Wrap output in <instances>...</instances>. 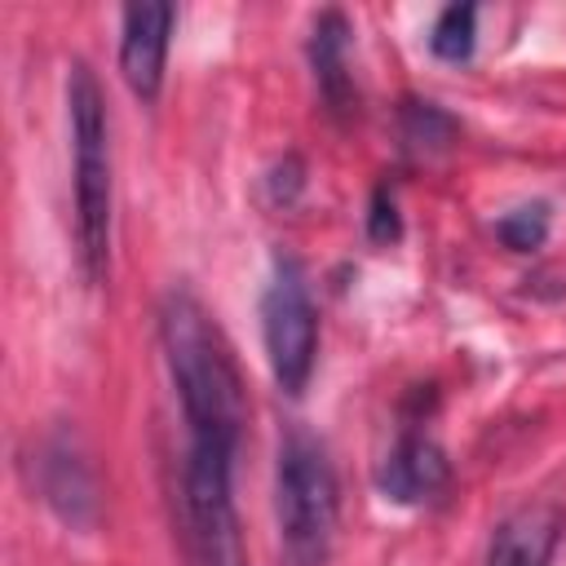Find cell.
<instances>
[{"label":"cell","mask_w":566,"mask_h":566,"mask_svg":"<svg viewBox=\"0 0 566 566\" xmlns=\"http://www.w3.org/2000/svg\"><path fill=\"white\" fill-rule=\"evenodd\" d=\"M261 336L274 385L296 398L310 385L314 354H318V314L305 287V274L292 256H274L270 283L261 292Z\"/></svg>","instance_id":"cell-5"},{"label":"cell","mask_w":566,"mask_h":566,"mask_svg":"<svg viewBox=\"0 0 566 566\" xmlns=\"http://www.w3.org/2000/svg\"><path fill=\"white\" fill-rule=\"evenodd\" d=\"M234 455L226 447L186 442L181 460V539L195 566H248L234 509Z\"/></svg>","instance_id":"cell-4"},{"label":"cell","mask_w":566,"mask_h":566,"mask_svg":"<svg viewBox=\"0 0 566 566\" xmlns=\"http://www.w3.org/2000/svg\"><path fill=\"white\" fill-rule=\"evenodd\" d=\"M495 234L513 252H535L548 239V203H522L495 221Z\"/></svg>","instance_id":"cell-12"},{"label":"cell","mask_w":566,"mask_h":566,"mask_svg":"<svg viewBox=\"0 0 566 566\" xmlns=\"http://www.w3.org/2000/svg\"><path fill=\"white\" fill-rule=\"evenodd\" d=\"M44 500L66 517V522H93L97 513V495H93V478L88 469L62 447H44Z\"/></svg>","instance_id":"cell-10"},{"label":"cell","mask_w":566,"mask_h":566,"mask_svg":"<svg viewBox=\"0 0 566 566\" xmlns=\"http://www.w3.org/2000/svg\"><path fill=\"white\" fill-rule=\"evenodd\" d=\"M367 234H371L376 243L398 239V208H394V195H389L385 186L371 195V221H367Z\"/></svg>","instance_id":"cell-13"},{"label":"cell","mask_w":566,"mask_h":566,"mask_svg":"<svg viewBox=\"0 0 566 566\" xmlns=\"http://www.w3.org/2000/svg\"><path fill=\"white\" fill-rule=\"evenodd\" d=\"M159 345L181 402L186 442L239 451V438L248 424L243 376L221 327L212 323V314L195 292L172 287L159 301Z\"/></svg>","instance_id":"cell-1"},{"label":"cell","mask_w":566,"mask_h":566,"mask_svg":"<svg viewBox=\"0 0 566 566\" xmlns=\"http://www.w3.org/2000/svg\"><path fill=\"white\" fill-rule=\"evenodd\" d=\"M447 455L433 438L424 433H402L394 442V451L380 460L376 469V482L389 500L398 504H420V500H433L442 486H447Z\"/></svg>","instance_id":"cell-8"},{"label":"cell","mask_w":566,"mask_h":566,"mask_svg":"<svg viewBox=\"0 0 566 566\" xmlns=\"http://www.w3.org/2000/svg\"><path fill=\"white\" fill-rule=\"evenodd\" d=\"M345 49H349V22L345 13L327 9L314 18V31H310V62H314V80H318V93L327 97L332 111H349V62H345Z\"/></svg>","instance_id":"cell-9"},{"label":"cell","mask_w":566,"mask_h":566,"mask_svg":"<svg viewBox=\"0 0 566 566\" xmlns=\"http://www.w3.org/2000/svg\"><path fill=\"white\" fill-rule=\"evenodd\" d=\"M478 44V9L473 4H447L429 31V49L442 62H469Z\"/></svg>","instance_id":"cell-11"},{"label":"cell","mask_w":566,"mask_h":566,"mask_svg":"<svg viewBox=\"0 0 566 566\" xmlns=\"http://www.w3.org/2000/svg\"><path fill=\"white\" fill-rule=\"evenodd\" d=\"M177 9L172 4H128L119 27V75L133 88V97L155 102L164 84V57L172 35Z\"/></svg>","instance_id":"cell-6"},{"label":"cell","mask_w":566,"mask_h":566,"mask_svg":"<svg viewBox=\"0 0 566 566\" xmlns=\"http://www.w3.org/2000/svg\"><path fill=\"white\" fill-rule=\"evenodd\" d=\"M71 168H75V243L88 283L106 279L111 261V128L97 75L75 62L66 75Z\"/></svg>","instance_id":"cell-2"},{"label":"cell","mask_w":566,"mask_h":566,"mask_svg":"<svg viewBox=\"0 0 566 566\" xmlns=\"http://www.w3.org/2000/svg\"><path fill=\"white\" fill-rule=\"evenodd\" d=\"M557 539H562V509L522 504L495 526L482 566H548L557 553Z\"/></svg>","instance_id":"cell-7"},{"label":"cell","mask_w":566,"mask_h":566,"mask_svg":"<svg viewBox=\"0 0 566 566\" xmlns=\"http://www.w3.org/2000/svg\"><path fill=\"white\" fill-rule=\"evenodd\" d=\"M274 517H279V544L287 566H327L340 495H336V473L323 442L310 438L305 429H292L279 447Z\"/></svg>","instance_id":"cell-3"}]
</instances>
